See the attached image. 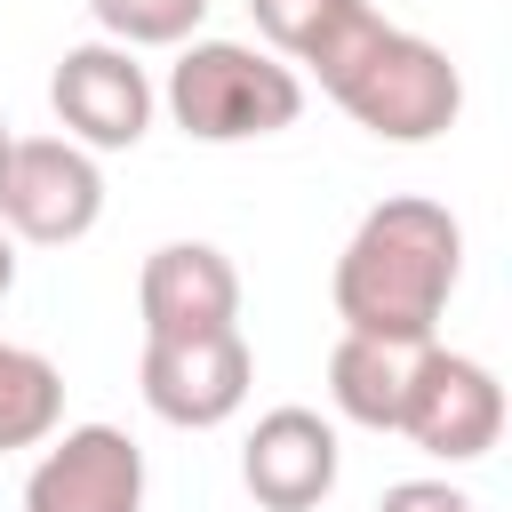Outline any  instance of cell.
<instances>
[{"mask_svg":"<svg viewBox=\"0 0 512 512\" xmlns=\"http://www.w3.org/2000/svg\"><path fill=\"white\" fill-rule=\"evenodd\" d=\"M456 272H464V224L424 192H392L352 224L328 296L352 336L432 344V328L456 296Z\"/></svg>","mask_w":512,"mask_h":512,"instance_id":"cell-1","label":"cell"},{"mask_svg":"<svg viewBox=\"0 0 512 512\" xmlns=\"http://www.w3.org/2000/svg\"><path fill=\"white\" fill-rule=\"evenodd\" d=\"M312 72H320V88H328L376 144H432V136H448L456 112H464V72L448 64V48L384 24L376 8H368Z\"/></svg>","mask_w":512,"mask_h":512,"instance_id":"cell-2","label":"cell"},{"mask_svg":"<svg viewBox=\"0 0 512 512\" xmlns=\"http://www.w3.org/2000/svg\"><path fill=\"white\" fill-rule=\"evenodd\" d=\"M168 120L192 144H248V136H280L304 112V80L296 64L248 48V40H184L168 64Z\"/></svg>","mask_w":512,"mask_h":512,"instance_id":"cell-3","label":"cell"},{"mask_svg":"<svg viewBox=\"0 0 512 512\" xmlns=\"http://www.w3.org/2000/svg\"><path fill=\"white\" fill-rule=\"evenodd\" d=\"M104 216V168L72 136H16L0 168V232L32 248H72Z\"/></svg>","mask_w":512,"mask_h":512,"instance_id":"cell-4","label":"cell"},{"mask_svg":"<svg viewBox=\"0 0 512 512\" xmlns=\"http://www.w3.org/2000/svg\"><path fill=\"white\" fill-rule=\"evenodd\" d=\"M256 384V352L240 328H208V336H144V360H136V392L160 424L176 432H216L240 416Z\"/></svg>","mask_w":512,"mask_h":512,"instance_id":"cell-5","label":"cell"},{"mask_svg":"<svg viewBox=\"0 0 512 512\" xmlns=\"http://www.w3.org/2000/svg\"><path fill=\"white\" fill-rule=\"evenodd\" d=\"M400 432L432 464H480L504 440V384H496V368L472 360V352L424 344L416 384H408V408H400Z\"/></svg>","mask_w":512,"mask_h":512,"instance_id":"cell-6","label":"cell"},{"mask_svg":"<svg viewBox=\"0 0 512 512\" xmlns=\"http://www.w3.org/2000/svg\"><path fill=\"white\" fill-rule=\"evenodd\" d=\"M48 104H56V120H64V136H72L80 152H128V144H144L160 96H152L136 48L80 40V48H64L56 72H48Z\"/></svg>","mask_w":512,"mask_h":512,"instance_id":"cell-7","label":"cell"},{"mask_svg":"<svg viewBox=\"0 0 512 512\" xmlns=\"http://www.w3.org/2000/svg\"><path fill=\"white\" fill-rule=\"evenodd\" d=\"M24 512H144V448L120 424H72L32 464Z\"/></svg>","mask_w":512,"mask_h":512,"instance_id":"cell-8","label":"cell"},{"mask_svg":"<svg viewBox=\"0 0 512 512\" xmlns=\"http://www.w3.org/2000/svg\"><path fill=\"white\" fill-rule=\"evenodd\" d=\"M144 336H208L240 328V272L216 240H160L136 272Z\"/></svg>","mask_w":512,"mask_h":512,"instance_id":"cell-9","label":"cell"},{"mask_svg":"<svg viewBox=\"0 0 512 512\" xmlns=\"http://www.w3.org/2000/svg\"><path fill=\"white\" fill-rule=\"evenodd\" d=\"M240 488L264 512H312L336 488V424L320 408H272L240 440Z\"/></svg>","mask_w":512,"mask_h":512,"instance_id":"cell-10","label":"cell"},{"mask_svg":"<svg viewBox=\"0 0 512 512\" xmlns=\"http://www.w3.org/2000/svg\"><path fill=\"white\" fill-rule=\"evenodd\" d=\"M416 360H424V344H384V336H352L344 328L336 352H328V400H336V416H352L368 432H400Z\"/></svg>","mask_w":512,"mask_h":512,"instance_id":"cell-11","label":"cell"},{"mask_svg":"<svg viewBox=\"0 0 512 512\" xmlns=\"http://www.w3.org/2000/svg\"><path fill=\"white\" fill-rule=\"evenodd\" d=\"M56 424H64V376H56V360L0 336V456L56 440Z\"/></svg>","mask_w":512,"mask_h":512,"instance_id":"cell-12","label":"cell"},{"mask_svg":"<svg viewBox=\"0 0 512 512\" xmlns=\"http://www.w3.org/2000/svg\"><path fill=\"white\" fill-rule=\"evenodd\" d=\"M248 16H256V32H264V56H280V64H320V56L368 16V0H248Z\"/></svg>","mask_w":512,"mask_h":512,"instance_id":"cell-13","label":"cell"},{"mask_svg":"<svg viewBox=\"0 0 512 512\" xmlns=\"http://www.w3.org/2000/svg\"><path fill=\"white\" fill-rule=\"evenodd\" d=\"M112 48H184L208 16V0H88Z\"/></svg>","mask_w":512,"mask_h":512,"instance_id":"cell-14","label":"cell"},{"mask_svg":"<svg viewBox=\"0 0 512 512\" xmlns=\"http://www.w3.org/2000/svg\"><path fill=\"white\" fill-rule=\"evenodd\" d=\"M376 512H480L456 480H392L384 496H376Z\"/></svg>","mask_w":512,"mask_h":512,"instance_id":"cell-15","label":"cell"},{"mask_svg":"<svg viewBox=\"0 0 512 512\" xmlns=\"http://www.w3.org/2000/svg\"><path fill=\"white\" fill-rule=\"evenodd\" d=\"M8 288H16V240L0 232V296H8Z\"/></svg>","mask_w":512,"mask_h":512,"instance_id":"cell-16","label":"cell"},{"mask_svg":"<svg viewBox=\"0 0 512 512\" xmlns=\"http://www.w3.org/2000/svg\"><path fill=\"white\" fill-rule=\"evenodd\" d=\"M8 144H16V136H8V120H0V168H8Z\"/></svg>","mask_w":512,"mask_h":512,"instance_id":"cell-17","label":"cell"}]
</instances>
